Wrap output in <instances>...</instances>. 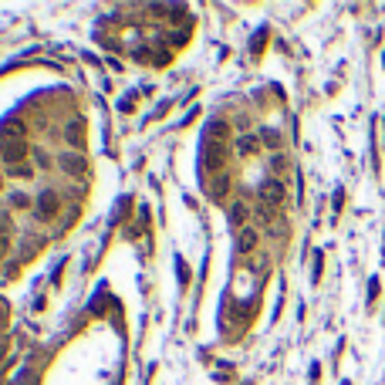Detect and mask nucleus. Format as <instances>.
<instances>
[{"mask_svg": "<svg viewBox=\"0 0 385 385\" xmlns=\"http://www.w3.org/2000/svg\"><path fill=\"white\" fill-rule=\"evenodd\" d=\"M57 213H61V200H57V192L44 189L37 196V203H34V217H37L41 223H48V220H54Z\"/></svg>", "mask_w": 385, "mask_h": 385, "instance_id": "nucleus-1", "label": "nucleus"}, {"mask_svg": "<svg viewBox=\"0 0 385 385\" xmlns=\"http://www.w3.org/2000/svg\"><path fill=\"white\" fill-rule=\"evenodd\" d=\"M24 156H27V149H24V142H21V139H0V159L7 162L10 169L21 166V162H24Z\"/></svg>", "mask_w": 385, "mask_h": 385, "instance_id": "nucleus-2", "label": "nucleus"}, {"mask_svg": "<svg viewBox=\"0 0 385 385\" xmlns=\"http://www.w3.org/2000/svg\"><path fill=\"white\" fill-rule=\"evenodd\" d=\"M226 156H230V145H226V142H209V145H206V169L213 172V176H220V172H223Z\"/></svg>", "mask_w": 385, "mask_h": 385, "instance_id": "nucleus-3", "label": "nucleus"}, {"mask_svg": "<svg viewBox=\"0 0 385 385\" xmlns=\"http://www.w3.org/2000/svg\"><path fill=\"white\" fill-rule=\"evenodd\" d=\"M284 196H287V189H284L281 179H264V186H260V200H264V206H281Z\"/></svg>", "mask_w": 385, "mask_h": 385, "instance_id": "nucleus-4", "label": "nucleus"}, {"mask_svg": "<svg viewBox=\"0 0 385 385\" xmlns=\"http://www.w3.org/2000/svg\"><path fill=\"white\" fill-rule=\"evenodd\" d=\"M257 240H260V233H257L254 226H243V230L237 233V254H243V257H247L250 250L257 247Z\"/></svg>", "mask_w": 385, "mask_h": 385, "instance_id": "nucleus-5", "label": "nucleus"}, {"mask_svg": "<svg viewBox=\"0 0 385 385\" xmlns=\"http://www.w3.org/2000/svg\"><path fill=\"white\" fill-rule=\"evenodd\" d=\"M206 192L213 196V200H223L226 192H230V172H220V176H213L206 183Z\"/></svg>", "mask_w": 385, "mask_h": 385, "instance_id": "nucleus-6", "label": "nucleus"}, {"mask_svg": "<svg viewBox=\"0 0 385 385\" xmlns=\"http://www.w3.org/2000/svg\"><path fill=\"white\" fill-rule=\"evenodd\" d=\"M10 237H14V226H10V217L0 209V260L10 254Z\"/></svg>", "mask_w": 385, "mask_h": 385, "instance_id": "nucleus-7", "label": "nucleus"}, {"mask_svg": "<svg viewBox=\"0 0 385 385\" xmlns=\"http://www.w3.org/2000/svg\"><path fill=\"white\" fill-rule=\"evenodd\" d=\"M61 169L64 172H68V176H74V172H78V176H85V159H81V152H64L61 156Z\"/></svg>", "mask_w": 385, "mask_h": 385, "instance_id": "nucleus-8", "label": "nucleus"}, {"mask_svg": "<svg viewBox=\"0 0 385 385\" xmlns=\"http://www.w3.org/2000/svg\"><path fill=\"white\" fill-rule=\"evenodd\" d=\"M257 149H260V139H257V136H240V139H237V152H240V156H254Z\"/></svg>", "mask_w": 385, "mask_h": 385, "instance_id": "nucleus-9", "label": "nucleus"}, {"mask_svg": "<svg viewBox=\"0 0 385 385\" xmlns=\"http://www.w3.org/2000/svg\"><path fill=\"white\" fill-rule=\"evenodd\" d=\"M247 217H250V209L243 206V203H233V206H230V223H233V226H240V230H243Z\"/></svg>", "mask_w": 385, "mask_h": 385, "instance_id": "nucleus-10", "label": "nucleus"}, {"mask_svg": "<svg viewBox=\"0 0 385 385\" xmlns=\"http://www.w3.org/2000/svg\"><path fill=\"white\" fill-rule=\"evenodd\" d=\"M287 169H291V162H287V156H284V152H274L271 156V172H274V176H284Z\"/></svg>", "mask_w": 385, "mask_h": 385, "instance_id": "nucleus-11", "label": "nucleus"}, {"mask_svg": "<svg viewBox=\"0 0 385 385\" xmlns=\"http://www.w3.org/2000/svg\"><path fill=\"white\" fill-rule=\"evenodd\" d=\"M226 139V122H213V128H209V142H223Z\"/></svg>", "mask_w": 385, "mask_h": 385, "instance_id": "nucleus-12", "label": "nucleus"}, {"mask_svg": "<svg viewBox=\"0 0 385 385\" xmlns=\"http://www.w3.org/2000/svg\"><path fill=\"white\" fill-rule=\"evenodd\" d=\"M68 142H85V132H81V122H71V125H68Z\"/></svg>", "mask_w": 385, "mask_h": 385, "instance_id": "nucleus-13", "label": "nucleus"}, {"mask_svg": "<svg viewBox=\"0 0 385 385\" xmlns=\"http://www.w3.org/2000/svg\"><path fill=\"white\" fill-rule=\"evenodd\" d=\"M31 156H34V162H37L41 169H51V156H48V152H41V149H34Z\"/></svg>", "mask_w": 385, "mask_h": 385, "instance_id": "nucleus-14", "label": "nucleus"}, {"mask_svg": "<svg viewBox=\"0 0 385 385\" xmlns=\"http://www.w3.org/2000/svg\"><path fill=\"white\" fill-rule=\"evenodd\" d=\"M10 172H14V176H31V166H27V162H21V166H14Z\"/></svg>", "mask_w": 385, "mask_h": 385, "instance_id": "nucleus-15", "label": "nucleus"}, {"mask_svg": "<svg viewBox=\"0 0 385 385\" xmlns=\"http://www.w3.org/2000/svg\"><path fill=\"white\" fill-rule=\"evenodd\" d=\"M10 206H27V196L24 192H14V196H10Z\"/></svg>", "mask_w": 385, "mask_h": 385, "instance_id": "nucleus-16", "label": "nucleus"}, {"mask_svg": "<svg viewBox=\"0 0 385 385\" xmlns=\"http://www.w3.org/2000/svg\"><path fill=\"white\" fill-rule=\"evenodd\" d=\"M7 328V304H4V301H0V331Z\"/></svg>", "mask_w": 385, "mask_h": 385, "instance_id": "nucleus-17", "label": "nucleus"}]
</instances>
